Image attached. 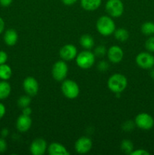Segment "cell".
I'll list each match as a JSON object with an SVG mask.
<instances>
[{
	"label": "cell",
	"mask_w": 154,
	"mask_h": 155,
	"mask_svg": "<svg viewBox=\"0 0 154 155\" xmlns=\"http://www.w3.org/2000/svg\"><path fill=\"white\" fill-rule=\"evenodd\" d=\"M128 80L127 78L121 74H115L110 76L107 82V86L110 90L114 93H119L123 92L127 87Z\"/></svg>",
	"instance_id": "1"
},
{
	"label": "cell",
	"mask_w": 154,
	"mask_h": 155,
	"mask_svg": "<svg viewBox=\"0 0 154 155\" xmlns=\"http://www.w3.org/2000/svg\"><path fill=\"white\" fill-rule=\"evenodd\" d=\"M98 33L104 36H111L116 30V24L110 16L101 17L96 23Z\"/></svg>",
	"instance_id": "2"
},
{
	"label": "cell",
	"mask_w": 154,
	"mask_h": 155,
	"mask_svg": "<svg viewBox=\"0 0 154 155\" xmlns=\"http://www.w3.org/2000/svg\"><path fill=\"white\" fill-rule=\"evenodd\" d=\"M77 65L82 69H89L94 65L95 62V55L93 52L85 50L77 54L75 58Z\"/></svg>",
	"instance_id": "3"
},
{
	"label": "cell",
	"mask_w": 154,
	"mask_h": 155,
	"mask_svg": "<svg viewBox=\"0 0 154 155\" xmlns=\"http://www.w3.org/2000/svg\"><path fill=\"white\" fill-rule=\"evenodd\" d=\"M61 91L63 95L69 99L77 98L79 94V87L77 83L72 80H64L61 85Z\"/></svg>",
	"instance_id": "4"
},
{
	"label": "cell",
	"mask_w": 154,
	"mask_h": 155,
	"mask_svg": "<svg viewBox=\"0 0 154 155\" xmlns=\"http://www.w3.org/2000/svg\"><path fill=\"white\" fill-rule=\"evenodd\" d=\"M105 9L110 17L119 18L123 14V3L121 0H108L105 5Z\"/></svg>",
	"instance_id": "5"
},
{
	"label": "cell",
	"mask_w": 154,
	"mask_h": 155,
	"mask_svg": "<svg viewBox=\"0 0 154 155\" xmlns=\"http://www.w3.org/2000/svg\"><path fill=\"white\" fill-rule=\"evenodd\" d=\"M68 74V66L65 61H58L53 65L51 74L57 81H63Z\"/></svg>",
	"instance_id": "6"
},
{
	"label": "cell",
	"mask_w": 154,
	"mask_h": 155,
	"mask_svg": "<svg viewBox=\"0 0 154 155\" xmlns=\"http://www.w3.org/2000/svg\"><path fill=\"white\" fill-rule=\"evenodd\" d=\"M135 61L142 69L149 70L154 67V56L151 53L143 51L136 56Z\"/></svg>",
	"instance_id": "7"
},
{
	"label": "cell",
	"mask_w": 154,
	"mask_h": 155,
	"mask_svg": "<svg viewBox=\"0 0 154 155\" xmlns=\"http://www.w3.org/2000/svg\"><path fill=\"white\" fill-rule=\"evenodd\" d=\"M135 125L143 130H149L154 126V119L147 113H140L134 120Z\"/></svg>",
	"instance_id": "8"
},
{
	"label": "cell",
	"mask_w": 154,
	"mask_h": 155,
	"mask_svg": "<svg viewBox=\"0 0 154 155\" xmlns=\"http://www.w3.org/2000/svg\"><path fill=\"white\" fill-rule=\"evenodd\" d=\"M23 87L26 93L30 97L36 95L39 92V83L33 77H27L24 79Z\"/></svg>",
	"instance_id": "9"
},
{
	"label": "cell",
	"mask_w": 154,
	"mask_h": 155,
	"mask_svg": "<svg viewBox=\"0 0 154 155\" xmlns=\"http://www.w3.org/2000/svg\"><path fill=\"white\" fill-rule=\"evenodd\" d=\"M76 47L72 44H66L63 45L60 50V56L65 61H72L76 58L78 54Z\"/></svg>",
	"instance_id": "10"
},
{
	"label": "cell",
	"mask_w": 154,
	"mask_h": 155,
	"mask_svg": "<svg viewBox=\"0 0 154 155\" xmlns=\"http://www.w3.org/2000/svg\"><path fill=\"white\" fill-rule=\"evenodd\" d=\"M75 150L79 154H86L89 152L92 148V142L89 138L83 137L77 139L75 142Z\"/></svg>",
	"instance_id": "11"
},
{
	"label": "cell",
	"mask_w": 154,
	"mask_h": 155,
	"mask_svg": "<svg viewBox=\"0 0 154 155\" xmlns=\"http://www.w3.org/2000/svg\"><path fill=\"white\" fill-rule=\"evenodd\" d=\"M48 147L45 140L43 139H36L30 145V152L33 155H43L46 152Z\"/></svg>",
	"instance_id": "12"
},
{
	"label": "cell",
	"mask_w": 154,
	"mask_h": 155,
	"mask_svg": "<svg viewBox=\"0 0 154 155\" xmlns=\"http://www.w3.org/2000/svg\"><path fill=\"white\" fill-rule=\"evenodd\" d=\"M107 56L110 61L113 64H117L122 60L124 53L120 47L118 45H113L107 51Z\"/></svg>",
	"instance_id": "13"
},
{
	"label": "cell",
	"mask_w": 154,
	"mask_h": 155,
	"mask_svg": "<svg viewBox=\"0 0 154 155\" xmlns=\"http://www.w3.org/2000/svg\"><path fill=\"white\" fill-rule=\"evenodd\" d=\"M32 126V120L30 116L21 114L18 118L16 122V127L21 133H26L30 129Z\"/></svg>",
	"instance_id": "14"
},
{
	"label": "cell",
	"mask_w": 154,
	"mask_h": 155,
	"mask_svg": "<svg viewBox=\"0 0 154 155\" xmlns=\"http://www.w3.org/2000/svg\"><path fill=\"white\" fill-rule=\"evenodd\" d=\"M48 152L50 155H69V152L66 147L58 142H52L48 147Z\"/></svg>",
	"instance_id": "15"
},
{
	"label": "cell",
	"mask_w": 154,
	"mask_h": 155,
	"mask_svg": "<svg viewBox=\"0 0 154 155\" xmlns=\"http://www.w3.org/2000/svg\"><path fill=\"white\" fill-rule=\"evenodd\" d=\"M4 42L8 46H13L17 43L18 40V34L16 30L13 29H8L5 32Z\"/></svg>",
	"instance_id": "16"
},
{
	"label": "cell",
	"mask_w": 154,
	"mask_h": 155,
	"mask_svg": "<svg viewBox=\"0 0 154 155\" xmlns=\"http://www.w3.org/2000/svg\"><path fill=\"white\" fill-rule=\"evenodd\" d=\"M102 0H81L80 4L84 10L93 12L100 7Z\"/></svg>",
	"instance_id": "17"
},
{
	"label": "cell",
	"mask_w": 154,
	"mask_h": 155,
	"mask_svg": "<svg viewBox=\"0 0 154 155\" xmlns=\"http://www.w3.org/2000/svg\"><path fill=\"white\" fill-rule=\"evenodd\" d=\"M11 92V87L7 80L0 81V100L7 98L10 95Z\"/></svg>",
	"instance_id": "18"
},
{
	"label": "cell",
	"mask_w": 154,
	"mask_h": 155,
	"mask_svg": "<svg viewBox=\"0 0 154 155\" xmlns=\"http://www.w3.org/2000/svg\"><path fill=\"white\" fill-rule=\"evenodd\" d=\"M79 43L82 48L89 50L95 45V40L93 37L88 34H84L80 37Z\"/></svg>",
	"instance_id": "19"
},
{
	"label": "cell",
	"mask_w": 154,
	"mask_h": 155,
	"mask_svg": "<svg viewBox=\"0 0 154 155\" xmlns=\"http://www.w3.org/2000/svg\"><path fill=\"white\" fill-rule=\"evenodd\" d=\"M12 76V70L9 65L3 64L0 65V79L2 80H8Z\"/></svg>",
	"instance_id": "20"
},
{
	"label": "cell",
	"mask_w": 154,
	"mask_h": 155,
	"mask_svg": "<svg viewBox=\"0 0 154 155\" xmlns=\"http://www.w3.org/2000/svg\"><path fill=\"white\" fill-rule=\"evenodd\" d=\"M114 36L119 42H125L129 37V33L127 30L124 28H119L114 31Z\"/></svg>",
	"instance_id": "21"
},
{
	"label": "cell",
	"mask_w": 154,
	"mask_h": 155,
	"mask_svg": "<svg viewBox=\"0 0 154 155\" xmlns=\"http://www.w3.org/2000/svg\"><path fill=\"white\" fill-rule=\"evenodd\" d=\"M140 30L145 36H152L154 34V23L152 21H146L143 23L140 27Z\"/></svg>",
	"instance_id": "22"
},
{
	"label": "cell",
	"mask_w": 154,
	"mask_h": 155,
	"mask_svg": "<svg viewBox=\"0 0 154 155\" xmlns=\"http://www.w3.org/2000/svg\"><path fill=\"white\" fill-rule=\"evenodd\" d=\"M120 147L122 152L126 154H130L134 150V145H133L132 142L128 140V139H125V140L122 141Z\"/></svg>",
	"instance_id": "23"
},
{
	"label": "cell",
	"mask_w": 154,
	"mask_h": 155,
	"mask_svg": "<svg viewBox=\"0 0 154 155\" xmlns=\"http://www.w3.org/2000/svg\"><path fill=\"white\" fill-rule=\"evenodd\" d=\"M31 103V98L30 95H23L20 97L19 99L18 100V105L21 108H24L26 107H28Z\"/></svg>",
	"instance_id": "24"
},
{
	"label": "cell",
	"mask_w": 154,
	"mask_h": 155,
	"mask_svg": "<svg viewBox=\"0 0 154 155\" xmlns=\"http://www.w3.org/2000/svg\"><path fill=\"white\" fill-rule=\"evenodd\" d=\"M107 53V48L104 45H98L95 48V51H94L95 55L99 58L104 57Z\"/></svg>",
	"instance_id": "25"
},
{
	"label": "cell",
	"mask_w": 154,
	"mask_h": 155,
	"mask_svg": "<svg viewBox=\"0 0 154 155\" xmlns=\"http://www.w3.org/2000/svg\"><path fill=\"white\" fill-rule=\"evenodd\" d=\"M145 47L149 52H154V36H150L145 42Z\"/></svg>",
	"instance_id": "26"
},
{
	"label": "cell",
	"mask_w": 154,
	"mask_h": 155,
	"mask_svg": "<svg viewBox=\"0 0 154 155\" xmlns=\"http://www.w3.org/2000/svg\"><path fill=\"white\" fill-rule=\"evenodd\" d=\"M134 126H135V123L131 120H128L123 124L122 130L125 132H131L134 128Z\"/></svg>",
	"instance_id": "27"
},
{
	"label": "cell",
	"mask_w": 154,
	"mask_h": 155,
	"mask_svg": "<svg viewBox=\"0 0 154 155\" xmlns=\"http://www.w3.org/2000/svg\"><path fill=\"white\" fill-rule=\"evenodd\" d=\"M109 64L107 63L105 61H101L98 63V71H101V72H105L107 70L109 69Z\"/></svg>",
	"instance_id": "28"
},
{
	"label": "cell",
	"mask_w": 154,
	"mask_h": 155,
	"mask_svg": "<svg viewBox=\"0 0 154 155\" xmlns=\"http://www.w3.org/2000/svg\"><path fill=\"white\" fill-rule=\"evenodd\" d=\"M7 142L4 138L1 137L0 138V153H4L7 150Z\"/></svg>",
	"instance_id": "29"
},
{
	"label": "cell",
	"mask_w": 154,
	"mask_h": 155,
	"mask_svg": "<svg viewBox=\"0 0 154 155\" xmlns=\"http://www.w3.org/2000/svg\"><path fill=\"white\" fill-rule=\"evenodd\" d=\"M8 54L5 51H0V65L5 64L8 61Z\"/></svg>",
	"instance_id": "30"
},
{
	"label": "cell",
	"mask_w": 154,
	"mask_h": 155,
	"mask_svg": "<svg viewBox=\"0 0 154 155\" xmlns=\"http://www.w3.org/2000/svg\"><path fill=\"white\" fill-rule=\"evenodd\" d=\"M149 153L147 151L144 149H137L133 150L132 152L130 154V155H149Z\"/></svg>",
	"instance_id": "31"
},
{
	"label": "cell",
	"mask_w": 154,
	"mask_h": 155,
	"mask_svg": "<svg viewBox=\"0 0 154 155\" xmlns=\"http://www.w3.org/2000/svg\"><path fill=\"white\" fill-rule=\"evenodd\" d=\"M5 112H6V108H5V106L2 104V103L0 102V120L5 116Z\"/></svg>",
	"instance_id": "32"
},
{
	"label": "cell",
	"mask_w": 154,
	"mask_h": 155,
	"mask_svg": "<svg viewBox=\"0 0 154 155\" xmlns=\"http://www.w3.org/2000/svg\"><path fill=\"white\" fill-rule=\"evenodd\" d=\"M13 0H0V5L2 7H8L11 5Z\"/></svg>",
	"instance_id": "33"
},
{
	"label": "cell",
	"mask_w": 154,
	"mask_h": 155,
	"mask_svg": "<svg viewBox=\"0 0 154 155\" xmlns=\"http://www.w3.org/2000/svg\"><path fill=\"white\" fill-rule=\"evenodd\" d=\"M22 113H23V114H24V115L30 116V114H31V113H32V109L30 108L29 106L28 107H24V108L22 109Z\"/></svg>",
	"instance_id": "34"
},
{
	"label": "cell",
	"mask_w": 154,
	"mask_h": 155,
	"mask_svg": "<svg viewBox=\"0 0 154 155\" xmlns=\"http://www.w3.org/2000/svg\"><path fill=\"white\" fill-rule=\"evenodd\" d=\"M61 1L65 5H72L75 4L78 0H61Z\"/></svg>",
	"instance_id": "35"
},
{
	"label": "cell",
	"mask_w": 154,
	"mask_h": 155,
	"mask_svg": "<svg viewBox=\"0 0 154 155\" xmlns=\"http://www.w3.org/2000/svg\"><path fill=\"white\" fill-rule=\"evenodd\" d=\"M8 134H9V131H8V129L4 128V129H2V130L1 136H2V138L7 137V136H8Z\"/></svg>",
	"instance_id": "36"
},
{
	"label": "cell",
	"mask_w": 154,
	"mask_h": 155,
	"mask_svg": "<svg viewBox=\"0 0 154 155\" xmlns=\"http://www.w3.org/2000/svg\"><path fill=\"white\" fill-rule=\"evenodd\" d=\"M5 30V21L2 18L0 17V34H2Z\"/></svg>",
	"instance_id": "37"
},
{
	"label": "cell",
	"mask_w": 154,
	"mask_h": 155,
	"mask_svg": "<svg viewBox=\"0 0 154 155\" xmlns=\"http://www.w3.org/2000/svg\"><path fill=\"white\" fill-rule=\"evenodd\" d=\"M150 70H151V71H150V73H149V75H150L151 78L153 79V80H154V68H151Z\"/></svg>",
	"instance_id": "38"
}]
</instances>
